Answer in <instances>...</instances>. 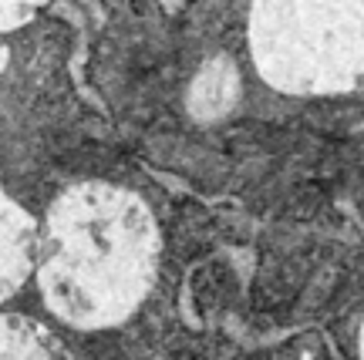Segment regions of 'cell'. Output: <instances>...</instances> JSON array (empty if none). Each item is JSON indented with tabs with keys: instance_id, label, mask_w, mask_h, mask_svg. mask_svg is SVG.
<instances>
[{
	"instance_id": "1",
	"label": "cell",
	"mask_w": 364,
	"mask_h": 360,
	"mask_svg": "<svg viewBox=\"0 0 364 360\" xmlns=\"http://www.w3.org/2000/svg\"><path fill=\"white\" fill-rule=\"evenodd\" d=\"M156 229L132 195L81 189L58 202L44 290L54 313L81 327H105L129 313L152 280Z\"/></svg>"
},
{
	"instance_id": "2",
	"label": "cell",
	"mask_w": 364,
	"mask_h": 360,
	"mask_svg": "<svg viewBox=\"0 0 364 360\" xmlns=\"http://www.w3.org/2000/svg\"><path fill=\"white\" fill-rule=\"evenodd\" d=\"M361 350H364V334H361Z\"/></svg>"
}]
</instances>
